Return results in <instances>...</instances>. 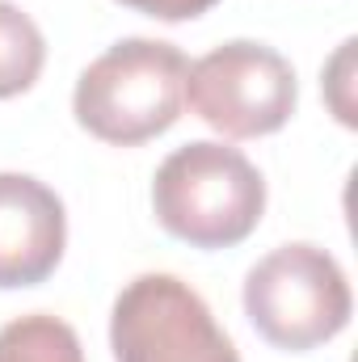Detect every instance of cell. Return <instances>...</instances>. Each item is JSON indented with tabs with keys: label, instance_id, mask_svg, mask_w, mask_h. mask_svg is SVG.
Segmentation results:
<instances>
[{
	"label": "cell",
	"instance_id": "6",
	"mask_svg": "<svg viewBox=\"0 0 358 362\" xmlns=\"http://www.w3.org/2000/svg\"><path fill=\"white\" fill-rule=\"evenodd\" d=\"M68 215L59 194L30 173H0V291L47 282L64 262Z\"/></svg>",
	"mask_w": 358,
	"mask_h": 362
},
{
	"label": "cell",
	"instance_id": "3",
	"mask_svg": "<svg viewBox=\"0 0 358 362\" xmlns=\"http://www.w3.org/2000/svg\"><path fill=\"white\" fill-rule=\"evenodd\" d=\"M350 312L346 270L321 245H278L245 274V316L274 350H316L350 325Z\"/></svg>",
	"mask_w": 358,
	"mask_h": 362
},
{
	"label": "cell",
	"instance_id": "9",
	"mask_svg": "<svg viewBox=\"0 0 358 362\" xmlns=\"http://www.w3.org/2000/svg\"><path fill=\"white\" fill-rule=\"evenodd\" d=\"M354 38H346L342 47H337V55L325 64V76H321V89H325V101H329V110H333V118L342 122V127H358L354 118Z\"/></svg>",
	"mask_w": 358,
	"mask_h": 362
},
{
	"label": "cell",
	"instance_id": "1",
	"mask_svg": "<svg viewBox=\"0 0 358 362\" xmlns=\"http://www.w3.org/2000/svg\"><path fill=\"white\" fill-rule=\"evenodd\" d=\"M152 211L190 249H232L249 240L266 215V177L241 148L194 139L161 160Z\"/></svg>",
	"mask_w": 358,
	"mask_h": 362
},
{
	"label": "cell",
	"instance_id": "8",
	"mask_svg": "<svg viewBox=\"0 0 358 362\" xmlns=\"http://www.w3.org/2000/svg\"><path fill=\"white\" fill-rule=\"evenodd\" d=\"M0 362H85V350L68 320L30 312L0 329Z\"/></svg>",
	"mask_w": 358,
	"mask_h": 362
},
{
	"label": "cell",
	"instance_id": "10",
	"mask_svg": "<svg viewBox=\"0 0 358 362\" xmlns=\"http://www.w3.org/2000/svg\"><path fill=\"white\" fill-rule=\"evenodd\" d=\"M144 17H156V21H194L202 13H211L219 0H118Z\"/></svg>",
	"mask_w": 358,
	"mask_h": 362
},
{
	"label": "cell",
	"instance_id": "5",
	"mask_svg": "<svg viewBox=\"0 0 358 362\" xmlns=\"http://www.w3.org/2000/svg\"><path fill=\"white\" fill-rule=\"evenodd\" d=\"M114 362H241L207 299L173 274L131 278L110 312Z\"/></svg>",
	"mask_w": 358,
	"mask_h": 362
},
{
	"label": "cell",
	"instance_id": "4",
	"mask_svg": "<svg viewBox=\"0 0 358 362\" xmlns=\"http://www.w3.org/2000/svg\"><path fill=\"white\" fill-rule=\"evenodd\" d=\"M190 110L228 139H262L291 122L299 105L295 68L266 42H224L190 64Z\"/></svg>",
	"mask_w": 358,
	"mask_h": 362
},
{
	"label": "cell",
	"instance_id": "2",
	"mask_svg": "<svg viewBox=\"0 0 358 362\" xmlns=\"http://www.w3.org/2000/svg\"><path fill=\"white\" fill-rule=\"evenodd\" d=\"M190 59L161 38H122L81 72L72 114L93 139L139 148L165 135L185 105Z\"/></svg>",
	"mask_w": 358,
	"mask_h": 362
},
{
	"label": "cell",
	"instance_id": "7",
	"mask_svg": "<svg viewBox=\"0 0 358 362\" xmlns=\"http://www.w3.org/2000/svg\"><path fill=\"white\" fill-rule=\"evenodd\" d=\"M47 64V38L30 13L13 0H0V101L34 89Z\"/></svg>",
	"mask_w": 358,
	"mask_h": 362
}]
</instances>
